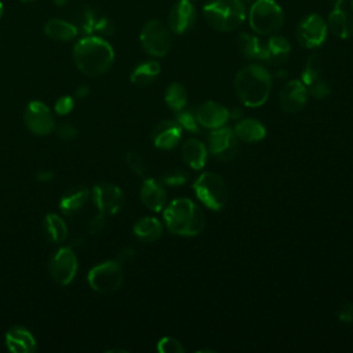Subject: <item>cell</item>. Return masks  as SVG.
Listing matches in <instances>:
<instances>
[{"mask_svg":"<svg viewBox=\"0 0 353 353\" xmlns=\"http://www.w3.org/2000/svg\"><path fill=\"white\" fill-rule=\"evenodd\" d=\"M73 59L81 73L97 77L110 69L114 61V51L105 39L90 34L74 44Z\"/></svg>","mask_w":353,"mask_h":353,"instance_id":"cell-1","label":"cell"},{"mask_svg":"<svg viewBox=\"0 0 353 353\" xmlns=\"http://www.w3.org/2000/svg\"><path fill=\"white\" fill-rule=\"evenodd\" d=\"M272 90V76L261 65L251 63L241 68L234 77V91L239 99L248 108L263 105Z\"/></svg>","mask_w":353,"mask_h":353,"instance_id":"cell-2","label":"cell"},{"mask_svg":"<svg viewBox=\"0 0 353 353\" xmlns=\"http://www.w3.org/2000/svg\"><path fill=\"white\" fill-rule=\"evenodd\" d=\"M167 229L179 236H196L205 225L203 211L190 199L181 197L172 200L164 210Z\"/></svg>","mask_w":353,"mask_h":353,"instance_id":"cell-3","label":"cell"},{"mask_svg":"<svg viewBox=\"0 0 353 353\" xmlns=\"http://www.w3.org/2000/svg\"><path fill=\"white\" fill-rule=\"evenodd\" d=\"M203 14L214 29L230 32L243 23L245 7L241 0H211L204 6Z\"/></svg>","mask_w":353,"mask_h":353,"instance_id":"cell-4","label":"cell"},{"mask_svg":"<svg viewBox=\"0 0 353 353\" xmlns=\"http://www.w3.org/2000/svg\"><path fill=\"white\" fill-rule=\"evenodd\" d=\"M250 26L259 34L277 32L284 22V12L274 0H255L248 12Z\"/></svg>","mask_w":353,"mask_h":353,"instance_id":"cell-5","label":"cell"},{"mask_svg":"<svg viewBox=\"0 0 353 353\" xmlns=\"http://www.w3.org/2000/svg\"><path fill=\"white\" fill-rule=\"evenodd\" d=\"M197 199L210 210H221L228 201V188L223 179L211 171L203 172L193 183Z\"/></svg>","mask_w":353,"mask_h":353,"instance_id":"cell-6","label":"cell"},{"mask_svg":"<svg viewBox=\"0 0 353 353\" xmlns=\"http://www.w3.org/2000/svg\"><path fill=\"white\" fill-rule=\"evenodd\" d=\"M90 287L99 294H112L123 283V269L117 261H105L90 269L87 274Z\"/></svg>","mask_w":353,"mask_h":353,"instance_id":"cell-7","label":"cell"},{"mask_svg":"<svg viewBox=\"0 0 353 353\" xmlns=\"http://www.w3.org/2000/svg\"><path fill=\"white\" fill-rule=\"evenodd\" d=\"M143 50L153 57H164L171 48L170 28L159 19L146 22L139 34Z\"/></svg>","mask_w":353,"mask_h":353,"instance_id":"cell-8","label":"cell"},{"mask_svg":"<svg viewBox=\"0 0 353 353\" xmlns=\"http://www.w3.org/2000/svg\"><path fill=\"white\" fill-rule=\"evenodd\" d=\"M50 276L59 285H68L77 273V256L72 247H61L48 262Z\"/></svg>","mask_w":353,"mask_h":353,"instance_id":"cell-9","label":"cell"},{"mask_svg":"<svg viewBox=\"0 0 353 353\" xmlns=\"http://www.w3.org/2000/svg\"><path fill=\"white\" fill-rule=\"evenodd\" d=\"M23 121L30 132L39 137L50 135L55 128L54 114L41 101H32L23 112Z\"/></svg>","mask_w":353,"mask_h":353,"instance_id":"cell-10","label":"cell"},{"mask_svg":"<svg viewBox=\"0 0 353 353\" xmlns=\"http://www.w3.org/2000/svg\"><path fill=\"white\" fill-rule=\"evenodd\" d=\"M327 22L319 14H309L296 26V39L301 46L314 48L327 39Z\"/></svg>","mask_w":353,"mask_h":353,"instance_id":"cell-11","label":"cell"},{"mask_svg":"<svg viewBox=\"0 0 353 353\" xmlns=\"http://www.w3.org/2000/svg\"><path fill=\"white\" fill-rule=\"evenodd\" d=\"M91 196L98 211L105 215H114L120 211L124 203V194L121 189L117 185L109 182L95 185Z\"/></svg>","mask_w":353,"mask_h":353,"instance_id":"cell-12","label":"cell"},{"mask_svg":"<svg viewBox=\"0 0 353 353\" xmlns=\"http://www.w3.org/2000/svg\"><path fill=\"white\" fill-rule=\"evenodd\" d=\"M208 149L211 154L219 160H232L239 150L237 137L232 128H214L208 135Z\"/></svg>","mask_w":353,"mask_h":353,"instance_id":"cell-13","label":"cell"},{"mask_svg":"<svg viewBox=\"0 0 353 353\" xmlns=\"http://www.w3.org/2000/svg\"><path fill=\"white\" fill-rule=\"evenodd\" d=\"M80 29L85 34L109 36L114 32L113 22L94 7H85L80 14Z\"/></svg>","mask_w":353,"mask_h":353,"instance_id":"cell-14","label":"cell"},{"mask_svg":"<svg viewBox=\"0 0 353 353\" xmlns=\"http://www.w3.org/2000/svg\"><path fill=\"white\" fill-rule=\"evenodd\" d=\"M196 21V10L190 0H178L170 10L168 28L176 34L188 32Z\"/></svg>","mask_w":353,"mask_h":353,"instance_id":"cell-15","label":"cell"},{"mask_svg":"<svg viewBox=\"0 0 353 353\" xmlns=\"http://www.w3.org/2000/svg\"><path fill=\"white\" fill-rule=\"evenodd\" d=\"M307 101V88L299 80L288 81L280 91V106L287 113H298Z\"/></svg>","mask_w":353,"mask_h":353,"instance_id":"cell-16","label":"cell"},{"mask_svg":"<svg viewBox=\"0 0 353 353\" xmlns=\"http://www.w3.org/2000/svg\"><path fill=\"white\" fill-rule=\"evenodd\" d=\"M196 119L197 123L205 128H219L223 127V124L228 121L229 119V110L214 101H208L201 103L197 109H196Z\"/></svg>","mask_w":353,"mask_h":353,"instance_id":"cell-17","label":"cell"},{"mask_svg":"<svg viewBox=\"0 0 353 353\" xmlns=\"http://www.w3.org/2000/svg\"><path fill=\"white\" fill-rule=\"evenodd\" d=\"M181 125L176 121L161 120L152 130V141L157 149H172L181 139Z\"/></svg>","mask_w":353,"mask_h":353,"instance_id":"cell-18","label":"cell"},{"mask_svg":"<svg viewBox=\"0 0 353 353\" xmlns=\"http://www.w3.org/2000/svg\"><path fill=\"white\" fill-rule=\"evenodd\" d=\"M6 345L12 353H32L37 349L32 332L21 325H14L6 332Z\"/></svg>","mask_w":353,"mask_h":353,"instance_id":"cell-19","label":"cell"},{"mask_svg":"<svg viewBox=\"0 0 353 353\" xmlns=\"http://www.w3.org/2000/svg\"><path fill=\"white\" fill-rule=\"evenodd\" d=\"M139 197L142 200V203L152 211L159 212L164 208L165 201H167V193L165 189L163 188V185L153 179V178H146L142 185H141V190H139Z\"/></svg>","mask_w":353,"mask_h":353,"instance_id":"cell-20","label":"cell"},{"mask_svg":"<svg viewBox=\"0 0 353 353\" xmlns=\"http://www.w3.org/2000/svg\"><path fill=\"white\" fill-rule=\"evenodd\" d=\"M90 197V190L84 186H74L66 190L61 200L59 208L65 215H74L83 210Z\"/></svg>","mask_w":353,"mask_h":353,"instance_id":"cell-21","label":"cell"},{"mask_svg":"<svg viewBox=\"0 0 353 353\" xmlns=\"http://www.w3.org/2000/svg\"><path fill=\"white\" fill-rule=\"evenodd\" d=\"M181 153H182V159L183 161L190 165L193 170H200L205 165L207 161V148L205 145L194 138L186 139L182 143L181 148Z\"/></svg>","mask_w":353,"mask_h":353,"instance_id":"cell-22","label":"cell"},{"mask_svg":"<svg viewBox=\"0 0 353 353\" xmlns=\"http://www.w3.org/2000/svg\"><path fill=\"white\" fill-rule=\"evenodd\" d=\"M291 46L283 36H272L265 44V61L273 65H281L288 59Z\"/></svg>","mask_w":353,"mask_h":353,"instance_id":"cell-23","label":"cell"},{"mask_svg":"<svg viewBox=\"0 0 353 353\" xmlns=\"http://www.w3.org/2000/svg\"><path fill=\"white\" fill-rule=\"evenodd\" d=\"M77 26L69 21L52 18L44 26V33L57 41H69L77 36Z\"/></svg>","mask_w":353,"mask_h":353,"instance_id":"cell-24","label":"cell"},{"mask_svg":"<svg viewBox=\"0 0 353 353\" xmlns=\"http://www.w3.org/2000/svg\"><path fill=\"white\" fill-rule=\"evenodd\" d=\"M233 131H234V134L239 139H241L244 142H248V143L259 142L266 135V130H265L263 124L259 123L255 119H243V120H240L236 124Z\"/></svg>","mask_w":353,"mask_h":353,"instance_id":"cell-25","label":"cell"},{"mask_svg":"<svg viewBox=\"0 0 353 353\" xmlns=\"http://www.w3.org/2000/svg\"><path fill=\"white\" fill-rule=\"evenodd\" d=\"M137 239H139L143 243H153L157 239H160L163 233V225L159 219L153 216H143L138 219L132 229Z\"/></svg>","mask_w":353,"mask_h":353,"instance_id":"cell-26","label":"cell"},{"mask_svg":"<svg viewBox=\"0 0 353 353\" xmlns=\"http://www.w3.org/2000/svg\"><path fill=\"white\" fill-rule=\"evenodd\" d=\"M160 70L161 68L157 61H146L138 65L132 70L130 80L137 87H146L157 79V76L160 74Z\"/></svg>","mask_w":353,"mask_h":353,"instance_id":"cell-27","label":"cell"},{"mask_svg":"<svg viewBox=\"0 0 353 353\" xmlns=\"http://www.w3.org/2000/svg\"><path fill=\"white\" fill-rule=\"evenodd\" d=\"M327 28L334 36L339 39H346L350 34L349 18L347 14L343 11L342 4L332 6V10L327 18Z\"/></svg>","mask_w":353,"mask_h":353,"instance_id":"cell-28","label":"cell"},{"mask_svg":"<svg viewBox=\"0 0 353 353\" xmlns=\"http://www.w3.org/2000/svg\"><path fill=\"white\" fill-rule=\"evenodd\" d=\"M44 232L48 236V239L54 243H63L68 237V226L62 216L58 214H47L43 221Z\"/></svg>","mask_w":353,"mask_h":353,"instance_id":"cell-29","label":"cell"},{"mask_svg":"<svg viewBox=\"0 0 353 353\" xmlns=\"http://www.w3.org/2000/svg\"><path fill=\"white\" fill-rule=\"evenodd\" d=\"M237 46L247 58L265 61V44L256 36L250 33H240L237 36Z\"/></svg>","mask_w":353,"mask_h":353,"instance_id":"cell-30","label":"cell"},{"mask_svg":"<svg viewBox=\"0 0 353 353\" xmlns=\"http://www.w3.org/2000/svg\"><path fill=\"white\" fill-rule=\"evenodd\" d=\"M164 99L170 109L178 112L186 106V101H188L186 88L179 83H171L165 90Z\"/></svg>","mask_w":353,"mask_h":353,"instance_id":"cell-31","label":"cell"},{"mask_svg":"<svg viewBox=\"0 0 353 353\" xmlns=\"http://www.w3.org/2000/svg\"><path fill=\"white\" fill-rule=\"evenodd\" d=\"M320 73H321V59L317 54H312L307 58L305 68L302 70V83L305 85H310L313 81L320 79Z\"/></svg>","mask_w":353,"mask_h":353,"instance_id":"cell-32","label":"cell"},{"mask_svg":"<svg viewBox=\"0 0 353 353\" xmlns=\"http://www.w3.org/2000/svg\"><path fill=\"white\" fill-rule=\"evenodd\" d=\"M176 123L181 128H185L189 132H199V123L196 114L190 109H181L176 112Z\"/></svg>","mask_w":353,"mask_h":353,"instance_id":"cell-33","label":"cell"},{"mask_svg":"<svg viewBox=\"0 0 353 353\" xmlns=\"http://www.w3.org/2000/svg\"><path fill=\"white\" fill-rule=\"evenodd\" d=\"M189 178V174L182 168H170L161 174V181L168 186L183 185Z\"/></svg>","mask_w":353,"mask_h":353,"instance_id":"cell-34","label":"cell"},{"mask_svg":"<svg viewBox=\"0 0 353 353\" xmlns=\"http://www.w3.org/2000/svg\"><path fill=\"white\" fill-rule=\"evenodd\" d=\"M125 163L130 167V170L137 174L138 176H145L146 175V164L143 159L137 153V152H127L125 153Z\"/></svg>","mask_w":353,"mask_h":353,"instance_id":"cell-35","label":"cell"},{"mask_svg":"<svg viewBox=\"0 0 353 353\" xmlns=\"http://www.w3.org/2000/svg\"><path fill=\"white\" fill-rule=\"evenodd\" d=\"M157 350L161 353H183L182 343L172 338V336H164L157 343Z\"/></svg>","mask_w":353,"mask_h":353,"instance_id":"cell-36","label":"cell"},{"mask_svg":"<svg viewBox=\"0 0 353 353\" xmlns=\"http://www.w3.org/2000/svg\"><path fill=\"white\" fill-rule=\"evenodd\" d=\"M307 94H310L312 97H314L317 99H323L331 94V88L324 80L317 79L310 85H307Z\"/></svg>","mask_w":353,"mask_h":353,"instance_id":"cell-37","label":"cell"},{"mask_svg":"<svg viewBox=\"0 0 353 353\" xmlns=\"http://www.w3.org/2000/svg\"><path fill=\"white\" fill-rule=\"evenodd\" d=\"M74 108V98L70 95H62L57 99L54 105V110L59 116H66L69 114Z\"/></svg>","mask_w":353,"mask_h":353,"instance_id":"cell-38","label":"cell"},{"mask_svg":"<svg viewBox=\"0 0 353 353\" xmlns=\"http://www.w3.org/2000/svg\"><path fill=\"white\" fill-rule=\"evenodd\" d=\"M106 216H108V215H105V214H102V212L98 211V214H95V215L91 218V221L88 222V225H87L88 233H90V234H98V233H101V232L105 229V226H106Z\"/></svg>","mask_w":353,"mask_h":353,"instance_id":"cell-39","label":"cell"},{"mask_svg":"<svg viewBox=\"0 0 353 353\" xmlns=\"http://www.w3.org/2000/svg\"><path fill=\"white\" fill-rule=\"evenodd\" d=\"M57 135L62 141H72L77 137V128L70 123H62L57 127Z\"/></svg>","mask_w":353,"mask_h":353,"instance_id":"cell-40","label":"cell"},{"mask_svg":"<svg viewBox=\"0 0 353 353\" xmlns=\"http://www.w3.org/2000/svg\"><path fill=\"white\" fill-rule=\"evenodd\" d=\"M336 316L341 323H352L353 321V303L345 302L339 306Z\"/></svg>","mask_w":353,"mask_h":353,"instance_id":"cell-41","label":"cell"},{"mask_svg":"<svg viewBox=\"0 0 353 353\" xmlns=\"http://www.w3.org/2000/svg\"><path fill=\"white\" fill-rule=\"evenodd\" d=\"M135 258V250L131 248V247H124L120 252H119V256H117V262L120 265H125V263H130L131 261H134Z\"/></svg>","mask_w":353,"mask_h":353,"instance_id":"cell-42","label":"cell"},{"mask_svg":"<svg viewBox=\"0 0 353 353\" xmlns=\"http://www.w3.org/2000/svg\"><path fill=\"white\" fill-rule=\"evenodd\" d=\"M36 181L37 182H41V183H47L50 181L54 179V172L50 171V170H41V171H37L36 172Z\"/></svg>","mask_w":353,"mask_h":353,"instance_id":"cell-43","label":"cell"},{"mask_svg":"<svg viewBox=\"0 0 353 353\" xmlns=\"http://www.w3.org/2000/svg\"><path fill=\"white\" fill-rule=\"evenodd\" d=\"M88 94H90V88H88L87 85L79 87V88L76 90V92H74V95H76L77 98H85Z\"/></svg>","mask_w":353,"mask_h":353,"instance_id":"cell-44","label":"cell"},{"mask_svg":"<svg viewBox=\"0 0 353 353\" xmlns=\"http://www.w3.org/2000/svg\"><path fill=\"white\" fill-rule=\"evenodd\" d=\"M52 1H54V3H55V4H57V6H59V7H62V6H65V4H66V3H68V1H69V0H52Z\"/></svg>","mask_w":353,"mask_h":353,"instance_id":"cell-45","label":"cell"},{"mask_svg":"<svg viewBox=\"0 0 353 353\" xmlns=\"http://www.w3.org/2000/svg\"><path fill=\"white\" fill-rule=\"evenodd\" d=\"M331 3H332V6H336V4H345V0H331Z\"/></svg>","mask_w":353,"mask_h":353,"instance_id":"cell-46","label":"cell"},{"mask_svg":"<svg viewBox=\"0 0 353 353\" xmlns=\"http://www.w3.org/2000/svg\"><path fill=\"white\" fill-rule=\"evenodd\" d=\"M1 15H3V3L0 1V18H1Z\"/></svg>","mask_w":353,"mask_h":353,"instance_id":"cell-47","label":"cell"},{"mask_svg":"<svg viewBox=\"0 0 353 353\" xmlns=\"http://www.w3.org/2000/svg\"><path fill=\"white\" fill-rule=\"evenodd\" d=\"M22 3H32V1H36V0H21Z\"/></svg>","mask_w":353,"mask_h":353,"instance_id":"cell-48","label":"cell"},{"mask_svg":"<svg viewBox=\"0 0 353 353\" xmlns=\"http://www.w3.org/2000/svg\"><path fill=\"white\" fill-rule=\"evenodd\" d=\"M350 6H352V8H353V0H350Z\"/></svg>","mask_w":353,"mask_h":353,"instance_id":"cell-49","label":"cell"},{"mask_svg":"<svg viewBox=\"0 0 353 353\" xmlns=\"http://www.w3.org/2000/svg\"><path fill=\"white\" fill-rule=\"evenodd\" d=\"M241 1H243V3H244V1H250V0H241Z\"/></svg>","mask_w":353,"mask_h":353,"instance_id":"cell-50","label":"cell"},{"mask_svg":"<svg viewBox=\"0 0 353 353\" xmlns=\"http://www.w3.org/2000/svg\"><path fill=\"white\" fill-rule=\"evenodd\" d=\"M352 33H353V29H352Z\"/></svg>","mask_w":353,"mask_h":353,"instance_id":"cell-51","label":"cell"},{"mask_svg":"<svg viewBox=\"0 0 353 353\" xmlns=\"http://www.w3.org/2000/svg\"><path fill=\"white\" fill-rule=\"evenodd\" d=\"M190 1H192V0H190Z\"/></svg>","mask_w":353,"mask_h":353,"instance_id":"cell-52","label":"cell"}]
</instances>
